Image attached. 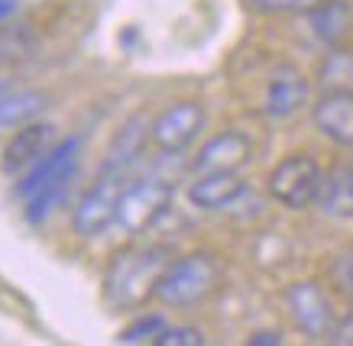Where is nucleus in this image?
Here are the masks:
<instances>
[{"mask_svg": "<svg viewBox=\"0 0 353 346\" xmlns=\"http://www.w3.org/2000/svg\"><path fill=\"white\" fill-rule=\"evenodd\" d=\"M17 10H20V0H0V23H7Z\"/></svg>", "mask_w": 353, "mask_h": 346, "instance_id": "obj_25", "label": "nucleus"}, {"mask_svg": "<svg viewBox=\"0 0 353 346\" xmlns=\"http://www.w3.org/2000/svg\"><path fill=\"white\" fill-rule=\"evenodd\" d=\"M165 327H169V321H165L162 314H143V317H137L130 327H123V334H120L117 340L120 343H130V346H150V343L159 346V336L165 334Z\"/></svg>", "mask_w": 353, "mask_h": 346, "instance_id": "obj_20", "label": "nucleus"}, {"mask_svg": "<svg viewBox=\"0 0 353 346\" xmlns=\"http://www.w3.org/2000/svg\"><path fill=\"white\" fill-rule=\"evenodd\" d=\"M221 281V266L211 252H188L182 259H172L156 281L152 298L169 307H192L201 304Z\"/></svg>", "mask_w": 353, "mask_h": 346, "instance_id": "obj_3", "label": "nucleus"}, {"mask_svg": "<svg viewBox=\"0 0 353 346\" xmlns=\"http://www.w3.org/2000/svg\"><path fill=\"white\" fill-rule=\"evenodd\" d=\"M172 207V182L162 175H146L137 178L123 188L117 204V227L127 237L146 233L150 227H156L162 217L169 214Z\"/></svg>", "mask_w": 353, "mask_h": 346, "instance_id": "obj_4", "label": "nucleus"}, {"mask_svg": "<svg viewBox=\"0 0 353 346\" xmlns=\"http://www.w3.org/2000/svg\"><path fill=\"white\" fill-rule=\"evenodd\" d=\"M321 165L314 162L311 155L305 152H295L289 159H282V162L269 172V197L279 201L282 207H289V210H305L318 201V191H321Z\"/></svg>", "mask_w": 353, "mask_h": 346, "instance_id": "obj_6", "label": "nucleus"}, {"mask_svg": "<svg viewBox=\"0 0 353 346\" xmlns=\"http://www.w3.org/2000/svg\"><path fill=\"white\" fill-rule=\"evenodd\" d=\"M331 279H334V288H337L347 301H353V249H347V252H341V256L334 259Z\"/></svg>", "mask_w": 353, "mask_h": 346, "instance_id": "obj_21", "label": "nucleus"}, {"mask_svg": "<svg viewBox=\"0 0 353 346\" xmlns=\"http://www.w3.org/2000/svg\"><path fill=\"white\" fill-rule=\"evenodd\" d=\"M285 304L292 311V321L299 324V330L311 340H321V336L334 334V324H337V314H334V304L327 298L318 281H299L285 292Z\"/></svg>", "mask_w": 353, "mask_h": 346, "instance_id": "obj_8", "label": "nucleus"}, {"mask_svg": "<svg viewBox=\"0 0 353 346\" xmlns=\"http://www.w3.org/2000/svg\"><path fill=\"white\" fill-rule=\"evenodd\" d=\"M49 107V94L43 91H13V94H0V127L3 130H17L23 123L39 120Z\"/></svg>", "mask_w": 353, "mask_h": 346, "instance_id": "obj_17", "label": "nucleus"}, {"mask_svg": "<svg viewBox=\"0 0 353 346\" xmlns=\"http://www.w3.org/2000/svg\"><path fill=\"white\" fill-rule=\"evenodd\" d=\"M259 343H272V346H279V343H282V336L272 334V330H259V334L250 336V346H259Z\"/></svg>", "mask_w": 353, "mask_h": 346, "instance_id": "obj_24", "label": "nucleus"}, {"mask_svg": "<svg viewBox=\"0 0 353 346\" xmlns=\"http://www.w3.org/2000/svg\"><path fill=\"white\" fill-rule=\"evenodd\" d=\"M308 94H311L308 78L301 75L299 68L282 65L272 72V78H269L266 98H263V110L276 120L295 117V113L308 104Z\"/></svg>", "mask_w": 353, "mask_h": 346, "instance_id": "obj_12", "label": "nucleus"}, {"mask_svg": "<svg viewBox=\"0 0 353 346\" xmlns=\"http://www.w3.org/2000/svg\"><path fill=\"white\" fill-rule=\"evenodd\" d=\"M146 140H150V120L143 117V113L127 120L117 130L114 142H110L101 169H104V172H130V169L137 165V159L143 155V142Z\"/></svg>", "mask_w": 353, "mask_h": 346, "instance_id": "obj_15", "label": "nucleus"}, {"mask_svg": "<svg viewBox=\"0 0 353 346\" xmlns=\"http://www.w3.org/2000/svg\"><path fill=\"white\" fill-rule=\"evenodd\" d=\"M208 113L198 100H175L150 120V142L162 155H182L201 136Z\"/></svg>", "mask_w": 353, "mask_h": 346, "instance_id": "obj_7", "label": "nucleus"}, {"mask_svg": "<svg viewBox=\"0 0 353 346\" xmlns=\"http://www.w3.org/2000/svg\"><path fill=\"white\" fill-rule=\"evenodd\" d=\"M159 346H204V334L198 327H165Z\"/></svg>", "mask_w": 353, "mask_h": 346, "instance_id": "obj_22", "label": "nucleus"}, {"mask_svg": "<svg viewBox=\"0 0 353 346\" xmlns=\"http://www.w3.org/2000/svg\"><path fill=\"white\" fill-rule=\"evenodd\" d=\"M172 262L165 246H127L114 252L104 269V298L114 307H137L152 298L156 281Z\"/></svg>", "mask_w": 353, "mask_h": 346, "instance_id": "obj_2", "label": "nucleus"}, {"mask_svg": "<svg viewBox=\"0 0 353 346\" xmlns=\"http://www.w3.org/2000/svg\"><path fill=\"white\" fill-rule=\"evenodd\" d=\"M259 13H308L318 0H250Z\"/></svg>", "mask_w": 353, "mask_h": 346, "instance_id": "obj_23", "label": "nucleus"}, {"mask_svg": "<svg viewBox=\"0 0 353 346\" xmlns=\"http://www.w3.org/2000/svg\"><path fill=\"white\" fill-rule=\"evenodd\" d=\"M253 159V142L246 140L243 133L227 130L217 133L214 140H208L194 155L192 169L201 172H240L246 162Z\"/></svg>", "mask_w": 353, "mask_h": 346, "instance_id": "obj_11", "label": "nucleus"}, {"mask_svg": "<svg viewBox=\"0 0 353 346\" xmlns=\"http://www.w3.org/2000/svg\"><path fill=\"white\" fill-rule=\"evenodd\" d=\"M250 184L240 178V172H201L188 184V201L198 210L217 214V210H230L246 197Z\"/></svg>", "mask_w": 353, "mask_h": 346, "instance_id": "obj_10", "label": "nucleus"}, {"mask_svg": "<svg viewBox=\"0 0 353 346\" xmlns=\"http://www.w3.org/2000/svg\"><path fill=\"white\" fill-rule=\"evenodd\" d=\"M311 36L324 45H341L353 30V7L347 0H318L308 10Z\"/></svg>", "mask_w": 353, "mask_h": 346, "instance_id": "obj_14", "label": "nucleus"}, {"mask_svg": "<svg viewBox=\"0 0 353 346\" xmlns=\"http://www.w3.org/2000/svg\"><path fill=\"white\" fill-rule=\"evenodd\" d=\"M324 91H353V49L334 45L318 72Z\"/></svg>", "mask_w": 353, "mask_h": 346, "instance_id": "obj_19", "label": "nucleus"}, {"mask_svg": "<svg viewBox=\"0 0 353 346\" xmlns=\"http://www.w3.org/2000/svg\"><path fill=\"white\" fill-rule=\"evenodd\" d=\"M0 94H3V85H0Z\"/></svg>", "mask_w": 353, "mask_h": 346, "instance_id": "obj_26", "label": "nucleus"}, {"mask_svg": "<svg viewBox=\"0 0 353 346\" xmlns=\"http://www.w3.org/2000/svg\"><path fill=\"white\" fill-rule=\"evenodd\" d=\"M36 49V33L26 23H0V65H17Z\"/></svg>", "mask_w": 353, "mask_h": 346, "instance_id": "obj_18", "label": "nucleus"}, {"mask_svg": "<svg viewBox=\"0 0 353 346\" xmlns=\"http://www.w3.org/2000/svg\"><path fill=\"white\" fill-rule=\"evenodd\" d=\"M55 142H59V136H55L52 123H43V120L23 123V127L13 130V136L7 140L3 152H0V169L7 175H23L30 165L39 162Z\"/></svg>", "mask_w": 353, "mask_h": 346, "instance_id": "obj_9", "label": "nucleus"}, {"mask_svg": "<svg viewBox=\"0 0 353 346\" xmlns=\"http://www.w3.org/2000/svg\"><path fill=\"white\" fill-rule=\"evenodd\" d=\"M78 162H81V136H65L39 162L23 172L17 195L23 201V217L30 224H43L46 217H52V210L65 201L75 182Z\"/></svg>", "mask_w": 353, "mask_h": 346, "instance_id": "obj_1", "label": "nucleus"}, {"mask_svg": "<svg viewBox=\"0 0 353 346\" xmlns=\"http://www.w3.org/2000/svg\"><path fill=\"white\" fill-rule=\"evenodd\" d=\"M311 117L321 136L337 146H353V91H324Z\"/></svg>", "mask_w": 353, "mask_h": 346, "instance_id": "obj_13", "label": "nucleus"}, {"mask_svg": "<svg viewBox=\"0 0 353 346\" xmlns=\"http://www.w3.org/2000/svg\"><path fill=\"white\" fill-rule=\"evenodd\" d=\"M314 204L334 220H353V165H334L324 172Z\"/></svg>", "mask_w": 353, "mask_h": 346, "instance_id": "obj_16", "label": "nucleus"}, {"mask_svg": "<svg viewBox=\"0 0 353 346\" xmlns=\"http://www.w3.org/2000/svg\"><path fill=\"white\" fill-rule=\"evenodd\" d=\"M127 182L130 172H104V169L97 172V182L81 195V201L75 204V214H72V227L78 237L97 239L110 227H117V204Z\"/></svg>", "mask_w": 353, "mask_h": 346, "instance_id": "obj_5", "label": "nucleus"}]
</instances>
